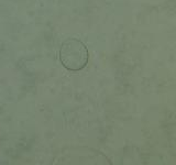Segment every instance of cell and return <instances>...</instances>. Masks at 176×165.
<instances>
[{
  "instance_id": "cell-1",
  "label": "cell",
  "mask_w": 176,
  "mask_h": 165,
  "mask_svg": "<svg viewBox=\"0 0 176 165\" xmlns=\"http://www.w3.org/2000/svg\"><path fill=\"white\" fill-rule=\"evenodd\" d=\"M88 50L78 39L70 38L63 42L60 49V61L66 70L78 72L83 70L88 62Z\"/></svg>"
}]
</instances>
